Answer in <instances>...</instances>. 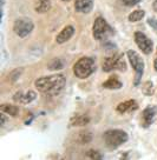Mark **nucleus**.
I'll return each mask as SVG.
<instances>
[{"label":"nucleus","mask_w":157,"mask_h":160,"mask_svg":"<svg viewBox=\"0 0 157 160\" xmlns=\"http://www.w3.org/2000/svg\"><path fill=\"white\" fill-rule=\"evenodd\" d=\"M96 70V65H95V61L91 58H81V59L77 61L76 64L73 65V73L76 77H78L79 79H85L89 78L90 75L95 72Z\"/></svg>","instance_id":"f03ea898"},{"label":"nucleus","mask_w":157,"mask_h":160,"mask_svg":"<svg viewBox=\"0 0 157 160\" xmlns=\"http://www.w3.org/2000/svg\"><path fill=\"white\" fill-rule=\"evenodd\" d=\"M23 71H24L23 68H15L14 71H12V72L10 73V77H8V78H10V80H11V82H14L15 80L18 79V78L21 75Z\"/></svg>","instance_id":"4be33fe9"},{"label":"nucleus","mask_w":157,"mask_h":160,"mask_svg":"<svg viewBox=\"0 0 157 160\" xmlns=\"http://www.w3.org/2000/svg\"><path fill=\"white\" fill-rule=\"evenodd\" d=\"M142 91L145 95H152L155 92V86L151 81H145L142 85Z\"/></svg>","instance_id":"412c9836"},{"label":"nucleus","mask_w":157,"mask_h":160,"mask_svg":"<svg viewBox=\"0 0 157 160\" xmlns=\"http://www.w3.org/2000/svg\"><path fill=\"white\" fill-rule=\"evenodd\" d=\"M113 33L111 26L107 22V20L102 17H98L95 22H93V27H92V34L93 38L96 40H103L107 37Z\"/></svg>","instance_id":"20e7f679"},{"label":"nucleus","mask_w":157,"mask_h":160,"mask_svg":"<svg viewBox=\"0 0 157 160\" xmlns=\"http://www.w3.org/2000/svg\"><path fill=\"white\" fill-rule=\"evenodd\" d=\"M0 111L5 114L12 115V117H15V115L19 113V108L14 105H10V104H3L0 105Z\"/></svg>","instance_id":"f3484780"},{"label":"nucleus","mask_w":157,"mask_h":160,"mask_svg":"<svg viewBox=\"0 0 157 160\" xmlns=\"http://www.w3.org/2000/svg\"><path fill=\"white\" fill-rule=\"evenodd\" d=\"M66 79L63 74H53L49 77H43L36 80L34 86L39 92L47 95H56L60 93L65 87Z\"/></svg>","instance_id":"f257e3e1"},{"label":"nucleus","mask_w":157,"mask_h":160,"mask_svg":"<svg viewBox=\"0 0 157 160\" xmlns=\"http://www.w3.org/2000/svg\"><path fill=\"white\" fill-rule=\"evenodd\" d=\"M144 15H145V12H144L143 10L133 11L132 13L129 14V21H131V22H137V21L142 20L143 18H144Z\"/></svg>","instance_id":"aec40b11"},{"label":"nucleus","mask_w":157,"mask_h":160,"mask_svg":"<svg viewBox=\"0 0 157 160\" xmlns=\"http://www.w3.org/2000/svg\"><path fill=\"white\" fill-rule=\"evenodd\" d=\"M73 33H75V27H73V26L69 25V26H66V27H64V28L57 34V37H56L57 44H64V42H66L67 40L71 39Z\"/></svg>","instance_id":"9b49d317"},{"label":"nucleus","mask_w":157,"mask_h":160,"mask_svg":"<svg viewBox=\"0 0 157 160\" xmlns=\"http://www.w3.org/2000/svg\"><path fill=\"white\" fill-rule=\"evenodd\" d=\"M50 0H34V11L37 13H46L51 10Z\"/></svg>","instance_id":"2eb2a0df"},{"label":"nucleus","mask_w":157,"mask_h":160,"mask_svg":"<svg viewBox=\"0 0 157 160\" xmlns=\"http://www.w3.org/2000/svg\"><path fill=\"white\" fill-rule=\"evenodd\" d=\"M113 70H127V62L124 60L123 54H113L103 60V71L104 72H111Z\"/></svg>","instance_id":"39448f33"},{"label":"nucleus","mask_w":157,"mask_h":160,"mask_svg":"<svg viewBox=\"0 0 157 160\" xmlns=\"http://www.w3.org/2000/svg\"><path fill=\"white\" fill-rule=\"evenodd\" d=\"M36 92L34 91H27V92H17L13 95V100L15 102H20V104H30L36 99Z\"/></svg>","instance_id":"9d476101"},{"label":"nucleus","mask_w":157,"mask_h":160,"mask_svg":"<svg viewBox=\"0 0 157 160\" xmlns=\"http://www.w3.org/2000/svg\"><path fill=\"white\" fill-rule=\"evenodd\" d=\"M157 108L155 106H148L142 112V126L143 127H149L154 122V119L156 117Z\"/></svg>","instance_id":"1a4fd4ad"},{"label":"nucleus","mask_w":157,"mask_h":160,"mask_svg":"<svg viewBox=\"0 0 157 160\" xmlns=\"http://www.w3.org/2000/svg\"><path fill=\"white\" fill-rule=\"evenodd\" d=\"M152 7H154L155 12L157 13V0H155V1H154V5H152Z\"/></svg>","instance_id":"bb28decb"},{"label":"nucleus","mask_w":157,"mask_h":160,"mask_svg":"<svg viewBox=\"0 0 157 160\" xmlns=\"http://www.w3.org/2000/svg\"><path fill=\"white\" fill-rule=\"evenodd\" d=\"M89 122H90V117L85 114H78L70 120V126L71 127H81V126L87 125Z\"/></svg>","instance_id":"4468645a"},{"label":"nucleus","mask_w":157,"mask_h":160,"mask_svg":"<svg viewBox=\"0 0 157 160\" xmlns=\"http://www.w3.org/2000/svg\"><path fill=\"white\" fill-rule=\"evenodd\" d=\"M127 57L130 64H131L132 68L136 72V78H135V86L139 85V80L142 78L143 72H144V61L142 60V58L139 57V54L132 50H129L127 52Z\"/></svg>","instance_id":"423d86ee"},{"label":"nucleus","mask_w":157,"mask_h":160,"mask_svg":"<svg viewBox=\"0 0 157 160\" xmlns=\"http://www.w3.org/2000/svg\"><path fill=\"white\" fill-rule=\"evenodd\" d=\"M141 0H122V2L124 4L125 6H133V5H137L138 2H139Z\"/></svg>","instance_id":"393cba45"},{"label":"nucleus","mask_w":157,"mask_h":160,"mask_svg":"<svg viewBox=\"0 0 157 160\" xmlns=\"http://www.w3.org/2000/svg\"><path fill=\"white\" fill-rule=\"evenodd\" d=\"M93 7V0H76L75 8L81 13H89Z\"/></svg>","instance_id":"ddd939ff"},{"label":"nucleus","mask_w":157,"mask_h":160,"mask_svg":"<svg viewBox=\"0 0 157 160\" xmlns=\"http://www.w3.org/2000/svg\"><path fill=\"white\" fill-rule=\"evenodd\" d=\"M154 67H155V70L157 71V57H156V59L154 60Z\"/></svg>","instance_id":"cd10ccee"},{"label":"nucleus","mask_w":157,"mask_h":160,"mask_svg":"<svg viewBox=\"0 0 157 160\" xmlns=\"http://www.w3.org/2000/svg\"><path fill=\"white\" fill-rule=\"evenodd\" d=\"M0 119H1V122H0V126L3 127V126L5 125V122H6V117H5V113H3V112H1V114H0Z\"/></svg>","instance_id":"a878e982"},{"label":"nucleus","mask_w":157,"mask_h":160,"mask_svg":"<svg viewBox=\"0 0 157 160\" xmlns=\"http://www.w3.org/2000/svg\"><path fill=\"white\" fill-rule=\"evenodd\" d=\"M133 37H135V42L139 47V50L142 51L144 54H150L152 52V48H154V44H152L151 40L149 39L144 33L138 32V31L135 32Z\"/></svg>","instance_id":"6e6552de"},{"label":"nucleus","mask_w":157,"mask_h":160,"mask_svg":"<svg viewBox=\"0 0 157 160\" xmlns=\"http://www.w3.org/2000/svg\"><path fill=\"white\" fill-rule=\"evenodd\" d=\"M103 138H104L107 146L111 147V148H117L127 142L129 135L123 130H109L104 133Z\"/></svg>","instance_id":"7ed1b4c3"},{"label":"nucleus","mask_w":157,"mask_h":160,"mask_svg":"<svg viewBox=\"0 0 157 160\" xmlns=\"http://www.w3.org/2000/svg\"><path fill=\"white\" fill-rule=\"evenodd\" d=\"M61 1H70V0H61Z\"/></svg>","instance_id":"c85d7f7f"},{"label":"nucleus","mask_w":157,"mask_h":160,"mask_svg":"<svg viewBox=\"0 0 157 160\" xmlns=\"http://www.w3.org/2000/svg\"><path fill=\"white\" fill-rule=\"evenodd\" d=\"M64 67V61L59 58H57V59H52L47 64V68L50 71H59L61 70Z\"/></svg>","instance_id":"a211bd4d"},{"label":"nucleus","mask_w":157,"mask_h":160,"mask_svg":"<svg viewBox=\"0 0 157 160\" xmlns=\"http://www.w3.org/2000/svg\"><path fill=\"white\" fill-rule=\"evenodd\" d=\"M87 157L91 160H103V157H102L101 153H99L98 151H95V150L89 151V152H87Z\"/></svg>","instance_id":"5701e85b"},{"label":"nucleus","mask_w":157,"mask_h":160,"mask_svg":"<svg viewBox=\"0 0 157 160\" xmlns=\"http://www.w3.org/2000/svg\"><path fill=\"white\" fill-rule=\"evenodd\" d=\"M92 140V134L89 131H81L77 134V141H79L81 144H87Z\"/></svg>","instance_id":"6ab92c4d"},{"label":"nucleus","mask_w":157,"mask_h":160,"mask_svg":"<svg viewBox=\"0 0 157 160\" xmlns=\"http://www.w3.org/2000/svg\"><path fill=\"white\" fill-rule=\"evenodd\" d=\"M148 24L151 26L155 32H157V20L155 18H149L148 19Z\"/></svg>","instance_id":"b1692460"},{"label":"nucleus","mask_w":157,"mask_h":160,"mask_svg":"<svg viewBox=\"0 0 157 160\" xmlns=\"http://www.w3.org/2000/svg\"><path fill=\"white\" fill-rule=\"evenodd\" d=\"M138 108V104L136 100L130 99L127 100L124 102H121L119 105L116 107V110L118 113H127V112H131V111H136Z\"/></svg>","instance_id":"f8f14e48"},{"label":"nucleus","mask_w":157,"mask_h":160,"mask_svg":"<svg viewBox=\"0 0 157 160\" xmlns=\"http://www.w3.org/2000/svg\"><path fill=\"white\" fill-rule=\"evenodd\" d=\"M123 84H122L119 79L116 78V77H111V78H109V79L103 84V87H105V88H109V90H119Z\"/></svg>","instance_id":"dca6fc26"},{"label":"nucleus","mask_w":157,"mask_h":160,"mask_svg":"<svg viewBox=\"0 0 157 160\" xmlns=\"http://www.w3.org/2000/svg\"><path fill=\"white\" fill-rule=\"evenodd\" d=\"M34 28V24L32 22V20L29 18H19L14 21L13 24V31L18 37L25 38L30 34L31 32Z\"/></svg>","instance_id":"0eeeda50"}]
</instances>
